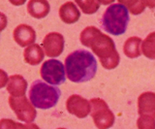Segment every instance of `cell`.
Here are the masks:
<instances>
[{
	"instance_id": "cell-3",
	"label": "cell",
	"mask_w": 155,
	"mask_h": 129,
	"mask_svg": "<svg viewBox=\"0 0 155 129\" xmlns=\"http://www.w3.org/2000/svg\"><path fill=\"white\" fill-rule=\"evenodd\" d=\"M130 21L129 12L121 3H113L106 9L101 18V26L110 34L119 36L124 34Z\"/></svg>"
},
{
	"instance_id": "cell-12",
	"label": "cell",
	"mask_w": 155,
	"mask_h": 129,
	"mask_svg": "<svg viewBox=\"0 0 155 129\" xmlns=\"http://www.w3.org/2000/svg\"><path fill=\"white\" fill-rule=\"evenodd\" d=\"M7 91L13 97L25 96L27 89V82L21 75H12L10 76L9 82L7 84Z\"/></svg>"
},
{
	"instance_id": "cell-13",
	"label": "cell",
	"mask_w": 155,
	"mask_h": 129,
	"mask_svg": "<svg viewBox=\"0 0 155 129\" xmlns=\"http://www.w3.org/2000/svg\"><path fill=\"white\" fill-rule=\"evenodd\" d=\"M59 17L60 20L64 23L72 25V23H75L80 20L81 12L74 2L68 1L59 8Z\"/></svg>"
},
{
	"instance_id": "cell-19",
	"label": "cell",
	"mask_w": 155,
	"mask_h": 129,
	"mask_svg": "<svg viewBox=\"0 0 155 129\" xmlns=\"http://www.w3.org/2000/svg\"><path fill=\"white\" fill-rule=\"evenodd\" d=\"M75 4L79 5L80 8L81 9L82 13L86 14V15H92V14L96 13L98 11V9L100 8L101 2L96 1V0H77Z\"/></svg>"
},
{
	"instance_id": "cell-8",
	"label": "cell",
	"mask_w": 155,
	"mask_h": 129,
	"mask_svg": "<svg viewBox=\"0 0 155 129\" xmlns=\"http://www.w3.org/2000/svg\"><path fill=\"white\" fill-rule=\"evenodd\" d=\"M64 37L58 32H51L43 39L42 47L45 55L50 57L59 56L64 51Z\"/></svg>"
},
{
	"instance_id": "cell-16",
	"label": "cell",
	"mask_w": 155,
	"mask_h": 129,
	"mask_svg": "<svg viewBox=\"0 0 155 129\" xmlns=\"http://www.w3.org/2000/svg\"><path fill=\"white\" fill-rule=\"evenodd\" d=\"M143 43L140 37H130L125 41L123 46L124 55L129 58H136L140 55V44Z\"/></svg>"
},
{
	"instance_id": "cell-15",
	"label": "cell",
	"mask_w": 155,
	"mask_h": 129,
	"mask_svg": "<svg viewBox=\"0 0 155 129\" xmlns=\"http://www.w3.org/2000/svg\"><path fill=\"white\" fill-rule=\"evenodd\" d=\"M45 52H44L42 47L38 44H33L25 48L23 51L24 61L30 65H38L43 61Z\"/></svg>"
},
{
	"instance_id": "cell-14",
	"label": "cell",
	"mask_w": 155,
	"mask_h": 129,
	"mask_svg": "<svg viewBox=\"0 0 155 129\" xmlns=\"http://www.w3.org/2000/svg\"><path fill=\"white\" fill-rule=\"evenodd\" d=\"M51 11L50 3L46 0H30L27 4V12L35 18H43Z\"/></svg>"
},
{
	"instance_id": "cell-10",
	"label": "cell",
	"mask_w": 155,
	"mask_h": 129,
	"mask_svg": "<svg viewBox=\"0 0 155 129\" xmlns=\"http://www.w3.org/2000/svg\"><path fill=\"white\" fill-rule=\"evenodd\" d=\"M13 37L15 42L18 46L27 48V46H31L36 40V32L34 28L27 25H19L14 29Z\"/></svg>"
},
{
	"instance_id": "cell-21",
	"label": "cell",
	"mask_w": 155,
	"mask_h": 129,
	"mask_svg": "<svg viewBox=\"0 0 155 129\" xmlns=\"http://www.w3.org/2000/svg\"><path fill=\"white\" fill-rule=\"evenodd\" d=\"M0 129H28V127L27 124L16 122L9 118H2L0 121Z\"/></svg>"
},
{
	"instance_id": "cell-4",
	"label": "cell",
	"mask_w": 155,
	"mask_h": 129,
	"mask_svg": "<svg viewBox=\"0 0 155 129\" xmlns=\"http://www.w3.org/2000/svg\"><path fill=\"white\" fill-rule=\"evenodd\" d=\"M29 101L34 107L48 110L54 107L60 98V89L54 85H48L42 81H35L29 89Z\"/></svg>"
},
{
	"instance_id": "cell-25",
	"label": "cell",
	"mask_w": 155,
	"mask_h": 129,
	"mask_svg": "<svg viewBox=\"0 0 155 129\" xmlns=\"http://www.w3.org/2000/svg\"><path fill=\"white\" fill-rule=\"evenodd\" d=\"M57 129H66V128H62V127H60V128H57Z\"/></svg>"
},
{
	"instance_id": "cell-6",
	"label": "cell",
	"mask_w": 155,
	"mask_h": 129,
	"mask_svg": "<svg viewBox=\"0 0 155 129\" xmlns=\"http://www.w3.org/2000/svg\"><path fill=\"white\" fill-rule=\"evenodd\" d=\"M41 78L52 85H59L66 80L64 65L57 59L46 60L40 69Z\"/></svg>"
},
{
	"instance_id": "cell-22",
	"label": "cell",
	"mask_w": 155,
	"mask_h": 129,
	"mask_svg": "<svg viewBox=\"0 0 155 129\" xmlns=\"http://www.w3.org/2000/svg\"><path fill=\"white\" fill-rule=\"evenodd\" d=\"M8 82H9L8 74L5 72L4 70L0 69V88H3L4 87H6Z\"/></svg>"
},
{
	"instance_id": "cell-24",
	"label": "cell",
	"mask_w": 155,
	"mask_h": 129,
	"mask_svg": "<svg viewBox=\"0 0 155 129\" xmlns=\"http://www.w3.org/2000/svg\"><path fill=\"white\" fill-rule=\"evenodd\" d=\"M27 127H28V129H40L37 124H34V123H29V124H27Z\"/></svg>"
},
{
	"instance_id": "cell-20",
	"label": "cell",
	"mask_w": 155,
	"mask_h": 129,
	"mask_svg": "<svg viewBox=\"0 0 155 129\" xmlns=\"http://www.w3.org/2000/svg\"><path fill=\"white\" fill-rule=\"evenodd\" d=\"M137 127L138 129H155V118L149 116H140Z\"/></svg>"
},
{
	"instance_id": "cell-7",
	"label": "cell",
	"mask_w": 155,
	"mask_h": 129,
	"mask_svg": "<svg viewBox=\"0 0 155 129\" xmlns=\"http://www.w3.org/2000/svg\"><path fill=\"white\" fill-rule=\"evenodd\" d=\"M9 105L11 109L16 114L19 121L30 123L36 118L37 112L36 109L31 104V102L26 98V96L21 97H9Z\"/></svg>"
},
{
	"instance_id": "cell-9",
	"label": "cell",
	"mask_w": 155,
	"mask_h": 129,
	"mask_svg": "<svg viewBox=\"0 0 155 129\" xmlns=\"http://www.w3.org/2000/svg\"><path fill=\"white\" fill-rule=\"evenodd\" d=\"M66 109L71 114L79 118L86 117L91 112V105L87 99L84 98L81 95L73 94L67 99Z\"/></svg>"
},
{
	"instance_id": "cell-2",
	"label": "cell",
	"mask_w": 155,
	"mask_h": 129,
	"mask_svg": "<svg viewBox=\"0 0 155 129\" xmlns=\"http://www.w3.org/2000/svg\"><path fill=\"white\" fill-rule=\"evenodd\" d=\"M65 72L73 83L88 82L97 73L96 58L88 51L77 50L65 58Z\"/></svg>"
},
{
	"instance_id": "cell-11",
	"label": "cell",
	"mask_w": 155,
	"mask_h": 129,
	"mask_svg": "<svg viewBox=\"0 0 155 129\" xmlns=\"http://www.w3.org/2000/svg\"><path fill=\"white\" fill-rule=\"evenodd\" d=\"M138 113L140 116H149L155 118V93L143 92L138 98Z\"/></svg>"
},
{
	"instance_id": "cell-17",
	"label": "cell",
	"mask_w": 155,
	"mask_h": 129,
	"mask_svg": "<svg viewBox=\"0 0 155 129\" xmlns=\"http://www.w3.org/2000/svg\"><path fill=\"white\" fill-rule=\"evenodd\" d=\"M118 3H121L122 5H124L127 8V10H129L131 14H133V15H140V14H142L147 6H149L150 8L155 7V2H151V1H140V0L122 1V0H119Z\"/></svg>"
},
{
	"instance_id": "cell-18",
	"label": "cell",
	"mask_w": 155,
	"mask_h": 129,
	"mask_svg": "<svg viewBox=\"0 0 155 129\" xmlns=\"http://www.w3.org/2000/svg\"><path fill=\"white\" fill-rule=\"evenodd\" d=\"M142 52L149 59H155V31L149 33L142 43Z\"/></svg>"
},
{
	"instance_id": "cell-23",
	"label": "cell",
	"mask_w": 155,
	"mask_h": 129,
	"mask_svg": "<svg viewBox=\"0 0 155 129\" xmlns=\"http://www.w3.org/2000/svg\"><path fill=\"white\" fill-rule=\"evenodd\" d=\"M7 23H8V20H7L6 15H5L4 13L0 12V31L4 30L5 28H6Z\"/></svg>"
},
{
	"instance_id": "cell-5",
	"label": "cell",
	"mask_w": 155,
	"mask_h": 129,
	"mask_svg": "<svg viewBox=\"0 0 155 129\" xmlns=\"http://www.w3.org/2000/svg\"><path fill=\"white\" fill-rule=\"evenodd\" d=\"M91 117L93 118L95 126L98 129H109L114 125L115 117L114 113L110 111L108 104L101 98H92Z\"/></svg>"
},
{
	"instance_id": "cell-1",
	"label": "cell",
	"mask_w": 155,
	"mask_h": 129,
	"mask_svg": "<svg viewBox=\"0 0 155 129\" xmlns=\"http://www.w3.org/2000/svg\"><path fill=\"white\" fill-rule=\"evenodd\" d=\"M81 43L90 48L107 70L114 69L120 62V56L114 40L95 26H87L80 35Z\"/></svg>"
}]
</instances>
